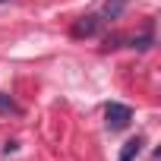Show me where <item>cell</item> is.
Wrapping results in <instances>:
<instances>
[{
	"instance_id": "6da1fadb",
	"label": "cell",
	"mask_w": 161,
	"mask_h": 161,
	"mask_svg": "<svg viewBox=\"0 0 161 161\" xmlns=\"http://www.w3.org/2000/svg\"><path fill=\"white\" fill-rule=\"evenodd\" d=\"M130 120H133V108H126V104H120V101H111L108 108H104V123H108V130H126L130 126Z\"/></svg>"
},
{
	"instance_id": "7a4b0ae2",
	"label": "cell",
	"mask_w": 161,
	"mask_h": 161,
	"mask_svg": "<svg viewBox=\"0 0 161 161\" xmlns=\"http://www.w3.org/2000/svg\"><path fill=\"white\" fill-rule=\"evenodd\" d=\"M101 16H95V13H89V16H79L76 22H73V35L76 38H92V35H98V29H101Z\"/></svg>"
},
{
	"instance_id": "3957f363",
	"label": "cell",
	"mask_w": 161,
	"mask_h": 161,
	"mask_svg": "<svg viewBox=\"0 0 161 161\" xmlns=\"http://www.w3.org/2000/svg\"><path fill=\"white\" fill-rule=\"evenodd\" d=\"M142 145H145V139H142V136L126 139V142H123V148H120V158H117V161H136V158L142 155Z\"/></svg>"
},
{
	"instance_id": "277c9868",
	"label": "cell",
	"mask_w": 161,
	"mask_h": 161,
	"mask_svg": "<svg viewBox=\"0 0 161 161\" xmlns=\"http://www.w3.org/2000/svg\"><path fill=\"white\" fill-rule=\"evenodd\" d=\"M123 7H126V0H108V3H104V16H101V19H117V16L123 13Z\"/></svg>"
},
{
	"instance_id": "5b68a950",
	"label": "cell",
	"mask_w": 161,
	"mask_h": 161,
	"mask_svg": "<svg viewBox=\"0 0 161 161\" xmlns=\"http://www.w3.org/2000/svg\"><path fill=\"white\" fill-rule=\"evenodd\" d=\"M19 108H16V101L10 98V95H0V114H16Z\"/></svg>"
}]
</instances>
